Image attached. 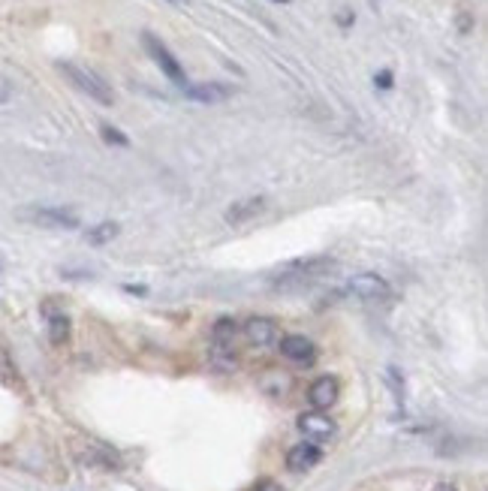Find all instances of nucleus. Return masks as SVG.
<instances>
[{
  "label": "nucleus",
  "mask_w": 488,
  "mask_h": 491,
  "mask_svg": "<svg viewBox=\"0 0 488 491\" xmlns=\"http://www.w3.org/2000/svg\"><path fill=\"white\" fill-rule=\"evenodd\" d=\"M334 268H338V262L332 257H298V259L284 262V266L275 271V287H280V289L307 287V284L323 280L325 275H332Z\"/></svg>",
  "instance_id": "nucleus-1"
},
{
  "label": "nucleus",
  "mask_w": 488,
  "mask_h": 491,
  "mask_svg": "<svg viewBox=\"0 0 488 491\" xmlns=\"http://www.w3.org/2000/svg\"><path fill=\"white\" fill-rule=\"evenodd\" d=\"M58 70L72 81V88H79L81 94H88L90 99H97L99 106H112L115 103V90L108 88V81L99 79L94 70L79 67V63H70V61H60Z\"/></svg>",
  "instance_id": "nucleus-2"
},
{
  "label": "nucleus",
  "mask_w": 488,
  "mask_h": 491,
  "mask_svg": "<svg viewBox=\"0 0 488 491\" xmlns=\"http://www.w3.org/2000/svg\"><path fill=\"white\" fill-rule=\"evenodd\" d=\"M22 220L42 226V230H79V214L72 208H60V205H33L22 211Z\"/></svg>",
  "instance_id": "nucleus-3"
},
{
  "label": "nucleus",
  "mask_w": 488,
  "mask_h": 491,
  "mask_svg": "<svg viewBox=\"0 0 488 491\" xmlns=\"http://www.w3.org/2000/svg\"><path fill=\"white\" fill-rule=\"evenodd\" d=\"M142 45H145V51L151 54V61L163 70V76H166L169 81H175L178 88H184V85H187V72H184V67L178 63L175 54H172V51L166 49V42L157 40V36H154L151 31H145V33H142Z\"/></svg>",
  "instance_id": "nucleus-4"
},
{
  "label": "nucleus",
  "mask_w": 488,
  "mask_h": 491,
  "mask_svg": "<svg viewBox=\"0 0 488 491\" xmlns=\"http://www.w3.org/2000/svg\"><path fill=\"white\" fill-rule=\"evenodd\" d=\"M347 293L361 298V302H383V298H389V280L377 271H359L347 280Z\"/></svg>",
  "instance_id": "nucleus-5"
},
{
  "label": "nucleus",
  "mask_w": 488,
  "mask_h": 491,
  "mask_svg": "<svg viewBox=\"0 0 488 491\" xmlns=\"http://www.w3.org/2000/svg\"><path fill=\"white\" fill-rule=\"evenodd\" d=\"M280 356L286 362H293V365H314L316 362V344L311 338H304V335H284L277 344Z\"/></svg>",
  "instance_id": "nucleus-6"
},
{
  "label": "nucleus",
  "mask_w": 488,
  "mask_h": 491,
  "mask_svg": "<svg viewBox=\"0 0 488 491\" xmlns=\"http://www.w3.org/2000/svg\"><path fill=\"white\" fill-rule=\"evenodd\" d=\"M338 398H341V386L332 374L316 377L314 383L307 386V401H311L314 410H329V407L338 404Z\"/></svg>",
  "instance_id": "nucleus-7"
},
{
  "label": "nucleus",
  "mask_w": 488,
  "mask_h": 491,
  "mask_svg": "<svg viewBox=\"0 0 488 491\" xmlns=\"http://www.w3.org/2000/svg\"><path fill=\"white\" fill-rule=\"evenodd\" d=\"M298 431L304 434L311 443H323L334 437V422L323 410H307L298 416Z\"/></svg>",
  "instance_id": "nucleus-8"
},
{
  "label": "nucleus",
  "mask_w": 488,
  "mask_h": 491,
  "mask_svg": "<svg viewBox=\"0 0 488 491\" xmlns=\"http://www.w3.org/2000/svg\"><path fill=\"white\" fill-rule=\"evenodd\" d=\"M320 461H323V449L311 440L295 443V446L286 452V470L289 474H307V470H314Z\"/></svg>",
  "instance_id": "nucleus-9"
},
{
  "label": "nucleus",
  "mask_w": 488,
  "mask_h": 491,
  "mask_svg": "<svg viewBox=\"0 0 488 491\" xmlns=\"http://www.w3.org/2000/svg\"><path fill=\"white\" fill-rule=\"evenodd\" d=\"M244 338H247L253 347H268V344L277 341L280 335V325L277 320H271V316H250L247 323H244Z\"/></svg>",
  "instance_id": "nucleus-10"
},
{
  "label": "nucleus",
  "mask_w": 488,
  "mask_h": 491,
  "mask_svg": "<svg viewBox=\"0 0 488 491\" xmlns=\"http://www.w3.org/2000/svg\"><path fill=\"white\" fill-rule=\"evenodd\" d=\"M184 97L193 99V103H202V106H214V103L229 99L232 88L220 85V81H202V85H184Z\"/></svg>",
  "instance_id": "nucleus-11"
},
{
  "label": "nucleus",
  "mask_w": 488,
  "mask_h": 491,
  "mask_svg": "<svg viewBox=\"0 0 488 491\" xmlns=\"http://www.w3.org/2000/svg\"><path fill=\"white\" fill-rule=\"evenodd\" d=\"M266 196H247V199H238V202H232L229 208H226V223H232V226H241V223H247L253 220V217H259L262 211H266Z\"/></svg>",
  "instance_id": "nucleus-12"
},
{
  "label": "nucleus",
  "mask_w": 488,
  "mask_h": 491,
  "mask_svg": "<svg viewBox=\"0 0 488 491\" xmlns=\"http://www.w3.org/2000/svg\"><path fill=\"white\" fill-rule=\"evenodd\" d=\"M42 314H45V325H49V341L54 344V347H63V344L70 341V316L60 311V307H51V302L42 305Z\"/></svg>",
  "instance_id": "nucleus-13"
},
{
  "label": "nucleus",
  "mask_w": 488,
  "mask_h": 491,
  "mask_svg": "<svg viewBox=\"0 0 488 491\" xmlns=\"http://www.w3.org/2000/svg\"><path fill=\"white\" fill-rule=\"evenodd\" d=\"M117 232H121V226H117L115 220H103V223L90 226V230L85 232V241H88V244H94V248H103V244L112 241Z\"/></svg>",
  "instance_id": "nucleus-14"
},
{
  "label": "nucleus",
  "mask_w": 488,
  "mask_h": 491,
  "mask_svg": "<svg viewBox=\"0 0 488 491\" xmlns=\"http://www.w3.org/2000/svg\"><path fill=\"white\" fill-rule=\"evenodd\" d=\"M235 332H238L235 320H229V316H220V320L214 323V329H211V347H232Z\"/></svg>",
  "instance_id": "nucleus-15"
},
{
  "label": "nucleus",
  "mask_w": 488,
  "mask_h": 491,
  "mask_svg": "<svg viewBox=\"0 0 488 491\" xmlns=\"http://www.w3.org/2000/svg\"><path fill=\"white\" fill-rule=\"evenodd\" d=\"M0 383H3V386H18V383H22L15 362H13V356H9L6 350H0Z\"/></svg>",
  "instance_id": "nucleus-16"
},
{
  "label": "nucleus",
  "mask_w": 488,
  "mask_h": 491,
  "mask_svg": "<svg viewBox=\"0 0 488 491\" xmlns=\"http://www.w3.org/2000/svg\"><path fill=\"white\" fill-rule=\"evenodd\" d=\"M99 136H103V142H108V145H117V148H127L130 145V136H124L117 127H99Z\"/></svg>",
  "instance_id": "nucleus-17"
},
{
  "label": "nucleus",
  "mask_w": 488,
  "mask_h": 491,
  "mask_svg": "<svg viewBox=\"0 0 488 491\" xmlns=\"http://www.w3.org/2000/svg\"><path fill=\"white\" fill-rule=\"evenodd\" d=\"M374 85H377L380 90H392V88H395V72H392V70L374 72Z\"/></svg>",
  "instance_id": "nucleus-18"
},
{
  "label": "nucleus",
  "mask_w": 488,
  "mask_h": 491,
  "mask_svg": "<svg viewBox=\"0 0 488 491\" xmlns=\"http://www.w3.org/2000/svg\"><path fill=\"white\" fill-rule=\"evenodd\" d=\"M250 491H284V488H280V483H275V479H259Z\"/></svg>",
  "instance_id": "nucleus-19"
},
{
  "label": "nucleus",
  "mask_w": 488,
  "mask_h": 491,
  "mask_svg": "<svg viewBox=\"0 0 488 491\" xmlns=\"http://www.w3.org/2000/svg\"><path fill=\"white\" fill-rule=\"evenodd\" d=\"M338 24L341 27H352V24H356V15H352L350 9H343V13H338Z\"/></svg>",
  "instance_id": "nucleus-20"
},
{
  "label": "nucleus",
  "mask_w": 488,
  "mask_h": 491,
  "mask_svg": "<svg viewBox=\"0 0 488 491\" xmlns=\"http://www.w3.org/2000/svg\"><path fill=\"white\" fill-rule=\"evenodd\" d=\"M434 491H458V488H455V485H449V483H440V485L434 488Z\"/></svg>",
  "instance_id": "nucleus-21"
},
{
  "label": "nucleus",
  "mask_w": 488,
  "mask_h": 491,
  "mask_svg": "<svg viewBox=\"0 0 488 491\" xmlns=\"http://www.w3.org/2000/svg\"><path fill=\"white\" fill-rule=\"evenodd\" d=\"M271 3H289V0H271Z\"/></svg>",
  "instance_id": "nucleus-22"
},
{
  "label": "nucleus",
  "mask_w": 488,
  "mask_h": 491,
  "mask_svg": "<svg viewBox=\"0 0 488 491\" xmlns=\"http://www.w3.org/2000/svg\"><path fill=\"white\" fill-rule=\"evenodd\" d=\"M169 3H178V6H181V3H184V0H169Z\"/></svg>",
  "instance_id": "nucleus-23"
},
{
  "label": "nucleus",
  "mask_w": 488,
  "mask_h": 491,
  "mask_svg": "<svg viewBox=\"0 0 488 491\" xmlns=\"http://www.w3.org/2000/svg\"><path fill=\"white\" fill-rule=\"evenodd\" d=\"M371 3H374V6H377V3H380V0H371Z\"/></svg>",
  "instance_id": "nucleus-24"
},
{
  "label": "nucleus",
  "mask_w": 488,
  "mask_h": 491,
  "mask_svg": "<svg viewBox=\"0 0 488 491\" xmlns=\"http://www.w3.org/2000/svg\"><path fill=\"white\" fill-rule=\"evenodd\" d=\"M0 268H3V262H0Z\"/></svg>",
  "instance_id": "nucleus-25"
}]
</instances>
